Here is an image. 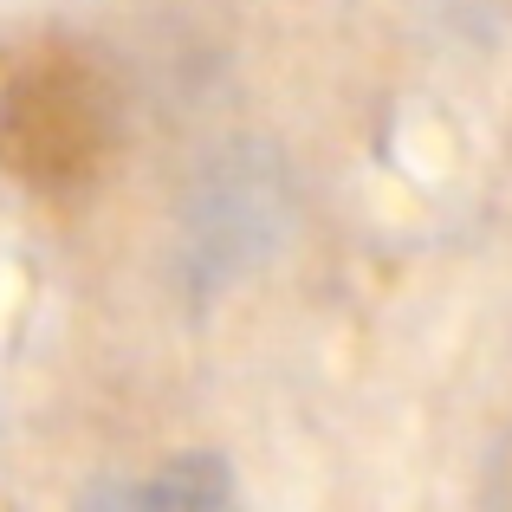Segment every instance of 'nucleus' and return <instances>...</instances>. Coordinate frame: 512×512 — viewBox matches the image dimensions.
I'll list each match as a JSON object with an SVG mask.
<instances>
[]
</instances>
